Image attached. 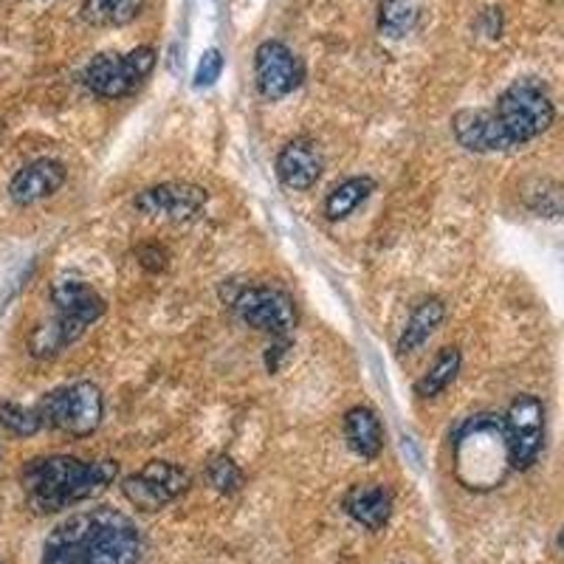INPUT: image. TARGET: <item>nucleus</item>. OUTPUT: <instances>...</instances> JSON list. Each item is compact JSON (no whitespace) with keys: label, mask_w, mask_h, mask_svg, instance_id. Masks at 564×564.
I'll list each match as a JSON object with an SVG mask.
<instances>
[{"label":"nucleus","mask_w":564,"mask_h":564,"mask_svg":"<svg viewBox=\"0 0 564 564\" xmlns=\"http://www.w3.org/2000/svg\"><path fill=\"white\" fill-rule=\"evenodd\" d=\"M229 305L246 325L276 339L289 336L296 327V302L285 291L271 289V285L240 289L238 294L229 296Z\"/></svg>","instance_id":"7"},{"label":"nucleus","mask_w":564,"mask_h":564,"mask_svg":"<svg viewBox=\"0 0 564 564\" xmlns=\"http://www.w3.org/2000/svg\"><path fill=\"white\" fill-rule=\"evenodd\" d=\"M417 0H384L379 18V29L387 37H404L417 23Z\"/></svg>","instance_id":"23"},{"label":"nucleus","mask_w":564,"mask_h":564,"mask_svg":"<svg viewBox=\"0 0 564 564\" xmlns=\"http://www.w3.org/2000/svg\"><path fill=\"white\" fill-rule=\"evenodd\" d=\"M209 195L204 186L186 184V181H167V184L148 186L135 195V209L148 218L193 220L206 206Z\"/></svg>","instance_id":"12"},{"label":"nucleus","mask_w":564,"mask_h":564,"mask_svg":"<svg viewBox=\"0 0 564 564\" xmlns=\"http://www.w3.org/2000/svg\"><path fill=\"white\" fill-rule=\"evenodd\" d=\"M141 536L133 522L119 511H94V531L85 545L83 564H135Z\"/></svg>","instance_id":"8"},{"label":"nucleus","mask_w":564,"mask_h":564,"mask_svg":"<svg viewBox=\"0 0 564 564\" xmlns=\"http://www.w3.org/2000/svg\"><path fill=\"white\" fill-rule=\"evenodd\" d=\"M345 511L367 531H381L392 517V497L379 482H359L345 494Z\"/></svg>","instance_id":"17"},{"label":"nucleus","mask_w":564,"mask_h":564,"mask_svg":"<svg viewBox=\"0 0 564 564\" xmlns=\"http://www.w3.org/2000/svg\"><path fill=\"white\" fill-rule=\"evenodd\" d=\"M144 0H85L83 20L90 26H124L139 18Z\"/></svg>","instance_id":"22"},{"label":"nucleus","mask_w":564,"mask_h":564,"mask_svg":"<svg viewBox=\"0 0 564 564\" xmlns=\"http://www.w3.org/2000/svg\"><path fill=\"white\" fill-rule=\"evenodd\" d=\"M220 70H224V54L218 48H209V52H204L198 70H195V85L198 88H209V85H215L220 79Z\"/></svg>","instance_id":"26"},{"label":"nucleus","mask_w":564,"mask_h":564,"mask_svg":"<svg viewBox=\"0 0 564 564\" xmlns=\"http://www.w3.org/2000/svg\"><path fill=\"white\" fill-rule=\"evenodd\" d=\"M102 390L90 381H77V384L48 392L37 404V415L45 426H54L74 437L97 432L102 423Z\"/></svg>","instance_id":"5"},{"label":"nucleus","mask_w":564,"mask_h":564,"mask_svg":"<svg viewBox=\"0 0 564 564\" xmlns=\"http://www.w3.org/2000/svg\"><path fill=\"white\" fill-rule=\"evenodd\" d=\"M0 423H3L9 432H14V435H20V437L37 435L40 426H43L37 410H26V406L12 404V401H3V398H0Z\"/></svg>","instance_id":"24"},{"label":"nucleus","mask_w":564,"mask_h":564,"mask_svg":"<svg viewBox=\"0 0 564 564\" xmlns=\"http://www.w3.org/2000/svg\"><path fill=\"white\" fill-rule=\"evenodd\" d=\"M0 133H3V122H0Z\"/></svg>","instance_id":"27"},{"label":"nucleus","mask_w":564,"mask_h":564,"mask_svg":"<svg viewBox=\"0 0 564 564\" xmlns=\"http://www.w3.org/2000/svg\"><path fill=\"white\" fill-rule=\"evenodd\" d=\"M345 437L347 446L359 457H379L381 446H384V430H381L379 415L370 406H352L345 415Z\"/></svg>","instance_id":"18"},{"label":"nucleus","mask_w":564,"mask_h":564,"mask_svg":"<svg viewBox=\"0 0 564 564\" xmlns=\"http://www.w3.org/2000/svg\"><path fill=\"white\" fill-rule=\"evenodd\" d=\"M494 116L508 135L511 148H522L553 124V99L539 79H517L497 99Z\"/></svg>","instance_id":"4"},{"label":"nucleus","mask_w":564,"mask_h":564,"mask_svg":"<svg viewBox=\"0 0 564 564\" xmlns=\"http://www.w3.org/2000/svg\"><path fill=\"white\" fill-rule=\"evenodd\" d=\"M116 475L119 466L113 460L83 463L77 457L54 455L29 463L20 482L37 511L54 513L102 494L116 480Z\"/></svg>","instance_id":"1"},{"label":"nucleus","mask_w":564,"mask_h":564,"mask_svg":"<svg viewBox=\"0 0 564 564\" xmlns=\"http://www.w3.org/2000/svg\"><path fill=\"white\" fill-rule=\"evenodd\" d=\"M443 316H446V305H443V300H437V296L423 300L421 305L412 311L410 322H406L404 327V334H401V339H398V352L404 356V352L417 350V347H421L423 341L430 339L437 327H441Z\"/></svg>","instance_id":"19"},{"label":"nucleus","mask_w":564,"mask_h":564,"mask_svg":"<svg viewBox=\"0 0 564 564\" xmlns=\"http://www.w3.org/2000/svg\"><path fill=\"white\" fill-rule=\"evenodd\" d=\"M155 65V52L150 45H139L128 54H99L85 68V85L97 97L122 99L130 97Z\"/></svg>","instance_id":"6"},{"label":"nucleus","mask_w":564,"mask_h":564,"mask_svg":"<svg viewBox=\"0 0 564 564\" xmlns=\"http://www.w3.org/2000/svg\"><path fill=\"white\" fill-rule=\"evenodd\" d=\"M254 74L257 88L265 99L289 97L302 85V63L294 57L289 45L280 40H265L254 52Z\"/></svg>","instance_id":"11"},{"label":"nucleus","mask_w":564,"mask_h":564,"mask_svg":"<svg viewBox=\"0 0 564 564\" xmlns=\"http://www.w3.org/2000/svg\"><path fill=\"white\" fill-rule=\"evenodd\" d=\"M322 161L319 144L308 135H300V139H291L285 148L276 155V175L289 189H296V193H305L311 186L319 181Z\"/></svg>","instance_id":"13"},{"label":"nucleus","mask_w":564,"mask_h":564,"mask_svg":"<svg viewBox=\"0 0 564 564\" xmlns=\"http://www.w3.org/2000/svg\"><path fill=\"white\" fill-rule=\"evenodd\" d=\"M94 531V511L77 513L52 531L43 545V564H83L85 545Z\"/></svg>","instance_id":"16"},{"label":"nucleus","mask_w":564,"mask_h":564,"mask_svg":"<svg viewBox=\"0 0 564 564\" xmlns=\"http://www.w3.org/2000/svg\"><path fill=\"white\" fill-rule=\"evenodd\" d=\"M460 361L463 359H460V350H457V347H443V350L437 352V359L432 361L430 370L423 372L421 379H417L415 395H421V398L441 395V392L457 379V372H460Z\"/></svg>","instance_id":"21"},{"label":"nucleus","mask_w":564,"mask_h":564,"mask_svg":"<svg viewBox=\"0 0 564 564\" xmlns=\"http://www.w3.org/2000/svg\"><path fill=\"white\" fill-rule=\"evenodd\" d=\"M376 189V181L359 175V178H347L339 186H334L325 198V215L330 220H345L347 215L359 209Z\"/></svg>","instance_id":"20"},{"label":"nucleus","mask_w":564,"mask_h":564,"mask_svg":"<svg viewBox=\"0 0 564 564\" xmlns=\"http://www.w3.org/2000/svg\"><path fill=\"white\" fill-rule=\"evenodd\" d=\"M65 184V167L54 159H40L26 164L9 184V198L18 206H32L48 198Z\"/></svg>","instance_id":"15"},{"label":"nucleus","mask_w":564,"mask_h":564,"mask_svg":"<svg viewBox=\"0 0 564 564\" xmlns=\"http://www.w3.org/2000/svg\"><path fill=\"white\" fill-rule=\"evenodd\" d=\"M511 471L506 423L497 415L468 417L455 435V475L466 488L486 491Z\"/></svg>","instance_id":"3"},{"label":"nucleus","mask_w":564,"mask_h":564,"mask_svg":"<svg viewBox=\"0 0 564 564\" xmlns=\"http://www.w3.org/2000/svg\"><path fill=\"white\" fill-rule=\"evenodd\" d=\"M186 486H189V477L178 466L167 460H150L141 471L122 482V491L139 511H159L181 497Z\"/></svg>","instance_id":"10"},{"label":"nucleus","mask_w":564,"mask_h":564,"mask_svg":"<svg viewBox=\"0 0 564 564\" xmlns=\"http://www.w3.org/2000/svg\"><path fill=\"white\" fill-rule=\"evenodd\" d=\"M52 302L57 308V316L45 325H37L29 336V350L34 359H52L65 347L83 339V334L90 325L105 316V300L90 289L88 282L77 276H65L54 282Z\"/></svg>","instance_id":"2"},{"label":"nucleus","mask_w":564,"mask_h":564,"mask_svg":"<svg viewBox=\"0 0 564 564\" xmlns=\"http://www.w3.org/2000/svg\"><path fill=\"white\" fill-rule=\"evenodd\" d=\"M511 468H531L545 443V404L536 395H517L506 415Z\"/></svg>","instance_id":"9"},{"label":"nucleus","mask_w":564,"mask_h":564,"mask_svg":"<svg viewBox=\"0 0 564 564\" xmlns=\"http://www.w3.org/2000/svg\"><path fill=\"white\" fill-rule=\"evenodd\" d=\"M206 475H209V482L218 488L220 494L238 491L240 482H243V475H240L238 463L231 460V457H226V455L215 457V460L209 463V468H206Z\"/></svg>","instance_id":"25"},{"label":"nucleus","mask_w":564,"mask_h":564,"mask_svg":"<svg viewBox=\"0 0 564 564\" xmlns=\"http://www.w3.org/2000/svg\"><path fill=\"white\" fill-rule=\"evenodd\" d=\"M455 139L471 153H511V141L502 133L494 110H460L452 119Z\"/></svg>","instance_id":"14"}]
</instances>
